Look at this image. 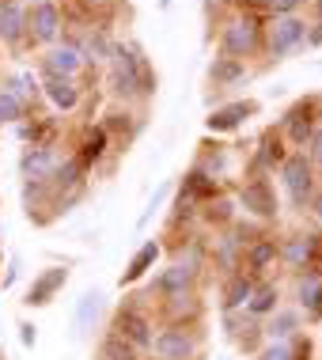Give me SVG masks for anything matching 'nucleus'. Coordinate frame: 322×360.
Wrapping results in <instances>:
<instances>
[{
	"instance_id": "obj_1",
	"label": "nucleus",
	"mask_w": 322,
	"mask_h": 360,
	"mask_svg": "<svg viewBox=\"0 0 322 360\" xmlns=\"http://www.w3.org/2000/svg\"><path fill=\"white\" fill-rule=\"evenodd\" d=\"M106 87L118 103H148L155 95V72L136 42H114L106 65Z\"/></svg>"
},
{
	"instance_id": "obj_2",
	"label": "nucleus",
	"mask_w": 322,
	"mask_h": 360,
	"mask_svg": "<svg viewBox=\"0 0 322 360\" xmlns=\"http://www.w3.org/2000/svg\"><path fill=\"white\" fill-rule=\"evenodd\" d=\"M220 53L236 57V61H250V57L266 53V19L255 12H236L220 23Z\"/></svg>"
},
{
	"instance_id": "obj_3",
	"label": "nucleus",
	"mask_w": 322,
	"mask_h": 360,
	"mask_svg": "<svg viewBox=\"0 0 322 360\" xmlns=\"http://www.w3.org/2000/svg\"><path fill=\"white\" fill-rule=\"evenodd\" d=\"M318 125H322V95H307V99L292 103L288 110H285L277 133L292 144V148H304L307 137L318 129Z\"/></svg>"
},
{
	"instance_id": "obj_4",
	"label": "nucleus",
	"mask_w": 322,
	"mask_h": 360,
	"mask_svg": "<svg viewBox=\"0 0 322 360\" xmlns=\"http://www.w3.org/2000/svg\"><path fill=\"white\" fill-rule=\"evenodd\" d=\"M307 19L304 15H269L266 19V53L269 57H288L307 46Z\"/></svg>"
},
{
	"instance_id": "obj_5",
	"label": "nucleus",
	"mask_w": 322,
	"mask_h": 360,
	"mask_svg": "<svg viewBox=\"0 0 322 360\" xmlns=\"http://www.w3.org/2000/svg\"><path fill=\"white\" fill-rule=\"evenodd\" d=\"M277 171H281V182H285L288 201H292L296 209H307L311 198H315V167H311L307 152H304V148L288 152V160L281 163Z\"/></svg>"
},
{
	"instance_id": "obj_6",
	"label": "nucleus",
	"mask_w": 322,
	"mask_h": 360,
	"mask_svg": "<svg viewBox=\"0 0 322 360\" xmlns=\"http://www.w3.org/2000/svg\"><path fill=\"white\" fill-rule=\"evenodd\" d=\"M239 205L247 209V217H258V220H277V212H281L277 190H273V182L266 179V174L243 182L239 186Z\"/></svg>"
},
{
	"instance_id": "obj_7",
	"label": "nucleus",
	"mask_w": 322,
	"mask_h": 360,
	"mask_svg": "<svg viewBox=\"0 0 322 360\" xmlns=\"http://www.w3.org/2000/svg\"><path fill=\"white\" fill-rule=\"evenodd\" d=\"M31 42L34 46H57L65 31V12L57 0H34L31 8Z\"/></svg>"
},
{
	"instance_id": "obj_8",
	"label": "nucleus",
	"mask_w": 322,
	"mask_h": 360,
	"mask_svg": "<svg viewBox=\"0 0 322 360\" xmlns=\"http://www.w3.org/2000/svg\"><path fill=\"white\" fill-rule=\"evenodd\" d=\"M114 334L125 338L136 353L141 349H152V319H148V311H144L141 304H122V311L114 315Z\"/></svg>"
},
{
	"instance_id": "obj_9",
	"label": "nucleus",
	"mask_w": 322,
	"mask_h": 360,
	"mask_svg": "<svg viewBox=\"0 0 322 360\" xmlns=\"http://www.w3.org/2000/svg\"><path fill=\"white\" fill-rule=\"evenodd\" d=\"M201 349V338L186 326H167L152 338V353L160 360H193Z\"/></svg>"
},
{
	"instance_id": "obj_10",
	"label": "nucleus",
	"mask_w": 322,
	"mask_h": 360,
	"mask_svg": "<svg viewBox=\"0 0 322 360\" xmlns=\"http://www.w3.org/2000/svg\"><path fill=\"white\" fill-rule=\"evenodd\" d=\"M281 262H285L288 269H318L322 262V236L318 231H307V236H288L281 243Z\"/></svg>"
},
{
	"instance_id": "obj_11",
	"label": "nucleus",
	"mask_w": 322,
	"mask_h": 360,
	"mask_svg": "<svg viewBox=\"0 0 322 360\" xmlns=\"http://www.w3.org/2000/svg\"><path fill=\"white\" fill-rule=\"evenodd\" d=\"M285 160H288V141L281 137L277 129H266V133L258 137V148H255V155H250V174H247V179H258V174L277 171Z\"/></svg>"
},
{
	"instance_id": "obj_12",
	"label": "nucleus",
	"mask_w": 322,
	"mask_h": 360,
	"mask_svg": "<svg viewBox=\"0 0 322 360\" xmlns=\"http://www.w3.org/2000/svg\"><path fill=\"white\" fill-rule=\"evenodd\" d=\"M68 42L80 50L84 65H91V69H99V65H110V53H114V38L106 27H87V31H80L76 38H68Z\"/></svg>"
},
{
	"instance_id": "obj_13",
	"label": "nucleus",
	"mask_w": 322,
	"mask_h": 360,
	"mask_svg": "<svg viewBox=\"0 0 322 360\" xmlns=\"http://www.w3.org/2000/svg\"><path fill=\"white\" fill-rule=\"evenodd\" d=\"M0 42L4 46H23L31 42V12H27L19 0H12V4H0Z\"/></svg>"
},
{
	"instance_id": "obj_14",
	"label": "nucleus",
	"mask_w": 322,
	"mask_h": 360,
	"mask_svg": "<svg viewBox=\"0 0 322 360\" xmlns=\"http://www.w3.org/2000/svg\"><path fill=\"white\" fill-rule=\"evenodd\" d=\"M84 69L87 65H84V57H80V50H76L72 42H57L42 57V76H68V80H76Z\"/></svg>"
},
{
	"instance_id": "obj_15",
	"label": "nucleus",
	"mask_w": 322,
	"mask_h": 360,
	"mask_svg": "<svg viewBox=\"0 0 322 360\" xmlns=\"http://www.w3.org/2000/svg\"><path fill=\"white\" fill-rule=\"evenodd\" d=\"M57 148L53 144H31V148L23 152V160H19V171H23L27 182H50L53 171H57Z\"/></svg>"
},
{
	"instance_id": "obj_16",
	"label": "nucleus",
	"mask_w": 322,
	"mask_h": 360,
	"mask_svg": "<svg viewBox=\"0 0 322 360\" xmlns=\"http://www.w3.org/2000/svg\"><path fill=\"white\" fill-rule=\"evenodd\" d=\"M258 114V103L255 99H239V103H228L220 106V110H212L209 118H205V129L209 133H236L247 118H255Z\"/></svg>"
},
{
	"instance_id": "obj_17",
	"label": "nucleus",
	"mask_w": 322,
	"mask_h": 360,
	"mask_svg": "<svg viewBox=\"0 0 322 360\" xmlns=\"http://www.w3.org/2000/svg\"><path fill=\"white\" fill-rule=\"evenodd\" d=\"M42 91H46V99L65 114H72L76 106L84 103V87L76 80H68V76H42Z\"/></svg>"
},
{
	"instance_id": "obj_18",
	"label": "nucleus",
	"mask_w": 322,
	"mask_h": 360,
	"mask_svg": "<svg viewBox=\"0 0 322 360\" xmlns=\"http://www.w3.org/2000/svg\"><path fill=\"white\" fill-rule=\"evenodd\" d=\"M273 262H281V243L273 236H262V239H255V243L243 247V266H247L250 277H262Z\"/></svg>"
},
{
	"instance_id": "obj_19",
	"label": "nucleus",
	"mask_w": 322,
	"mask_h": 360,
	"mask_svg": "<svg viewBox=\"0 0 322 360\" xmlns=\"http://www.w3.org/2000/svg\"><path fill=\"white\" fill-rule=\"evenodd\" d=\"M103 129L110 133V141H118V144H129L133 141V133L141 129V114H133L125 103H118V106H110V110L103 114Z\"/></svg>"
},
{
	"instance_id": "obj_20",
	"label": "nucleus",
	"mask_w": 322,
	"mask_h": 360,
	"mask_svg": "<svg viewBox=\"0 0 322 360\" xmlns=\"http://www.w3.org/2000/svg\"><path fill=\"white\" fill-rule=\"evenodd\" d=\"M110 144H114V141H110V133H106L103 125H95V122H91V125H84V133H80V152H76V155H80L84 167L91 171L99 160H106Z\"/></svg>"
},
{
	"instance_id": "obj_21",
	"label": "nucleus",
	"mask_w": 322,
	"mask_h": 360,
	"mask_svg": "<svg viewBox=\"0 0 322 360\" xmlns=\"http://www.w3.org/2000/svg\"><path fill=\"white\" fill-rule=\"evenodd\" d=\"M65 281H68V269H61V266H53V269H46V274H38L34 285H31V292H27V304H31V307L50 304L57 292L65 288Z\"/></svg>"
},
{
	"instance_id": "obj_22",
	"label": "nucleus",
	"mask_w": 322,
	"mask_h": 360,
	"mask_svg": "<svg viewBox=\"0 0 322 360\" xmlns=\"http://www.w3.org/2000/svg\"><path fill=\"white\" fill-rule=\"evenodd\" d=\"M193 281H198V269L186 266V262H174L171 269H163V274L155 277V288H160L163 296H182V292L193 288Z\"/></svg>"
},
{
	"instance_id": "obj_23",
	"label": "nucleus",
	"mask_w": 322,
	"mask_h": 360,
	"mask_svg": "<svg viewBox=\"0 0 322 360\" xmlns=\"http://www.w3.org/2000/svg\"><path fill=\"white\" fill-rule=\"evenodd\" d=\"M182 198H190L193 205L198 201H212V198H220V179H212L209 171H201V167H193L186 179H182Z\"/></svg>"
},
{
	"instance_id": "obj_24",
	"label": "nucleus",
	"mask_w": 322,
	"mask_h": 360,
	"mask_svg": "<svg viewBox=\"0 0 322 360\" xmlns=\"http://www.w3.org/2000/svg\"><path fill=\"white\" fill-rule=\"evenodd\" d=\"M296 296H300V307H304L311 319H322V274L318 269H304Z\"/></svg>"
},
{
	"instance_id": "obj_25",
	"label": "nucleus",
	"mask_w": 322,
	"mask_h": 360,
	"mask_svg": "<svg viewBox=\"0 0 322 360\" xmlns=\"http://www.w3.org/2000/svg\"><path fill=\"white\" fill-rule=\"evenodd\" d=\"M250 69H247V61H236V57H217V61L209 65V80L217 84V87H236L239 80H247Z\"/></svg>"
},
{
	"instance_id": "obj_26",
	"label": "nucleus",
	"mask_w": 322,
	"mask_h": 360,
	"mask_svg": "<svg viewBox=\"0 0 322 360\" xmlns=\"http://www.w3.org/2000/svg\"><path fill=\"white\" fill-rule=\"evenodd\" d=\"M258 285V277H250V274H231L228 277V285H224V311H239V307H247L250 304V292H255Z\"/></svg>"
},
{
	"instance_id": "obj_27",
	"label": "nucleus",
	"mask_w": 322,
	"mask_h": 360,
	"mask_svg": "<svg viewBox=\"0 0 322 360\" xmlns=\"http://www.w3.org/2000/svg\"><path fill=\"white\" fill-rule=\"evenodd\" d=\"M167 319L171 326H186V319H198L201 315V300L193 292H182V296H167Z\"/></svg>"
},
{
	"instance_id": "obj_28",
	"label": "nucleus",
	"mask_w": 322,
	"mask_h": 360,
	"mask_svg": "<svg viewBox=\"0 0 322 360\" xmlns=\"http://www.w3.org/2000/svg\"><path fill=\"white\" fill-rule=\"evenodd\" d=\"M277 300H281V288L273 285V281H258L255 285V292H250V304H247V311L250 315H273L277 311Z\"/></svg>"
},
{
	"instance_id": "obj_29",
	"label": "nucleus",
	"mask_w": 322,
	"mask_h": 360,
	"mask_svg": "<svg viewBox=\"0 0 322 360\" xmlns=\"http://www.w3.org/2000/svg\"><path fill=\"white\" fill-rule=\"evenodd\" d=\"M155 258H160V243L152 239V243H144V247L133 255L129 269L122 274V285H133V281H141V277H144V274H148V269L155 266Z\"/></svg>"
},
{
	"instance_id": "obj_30",
	"label": "nucleus",
	"mask_w": 322,
	"mask_h": 360,
	"mask_svg": "<svg viewBox=\"0 0 322 360\" xmlns=\"http://www.w3.org/2000/svg\"><path fill=\"white\" fill-rule=\"evenodd\" d=\"M262 330H266L269 342H288V338H296V330H300V315L296 311H273V323L262 326Z\"/></svg>"
},
{
	"instance_id": "obj_31",
	"label": "nucleus",
	"mask_w": 322,
	"mask_h": 360,
	"mask_svg": "<svg viewBox=\"0 0 322 360\" xmlns=\"http://www.w3.org/2000/svg\"><path fill=\"white\" fill-rule=\"evenodd\" d=\"M27 118V99H19L12 87H0V125L23 122Z\"/></svg>"
},
{
	"instance_id": "obj_32",
	"label": "nucleus",
	"mask_w": 322,
	"mask_h": 360,
	"mask_svg": "<svg viewBox=\"0 0 322 360\" xmlns=\"http://www.w3.org/2000/svg\"><path fill=\"white\" fill-rule=\"evenodd\" d=\"M99 360H136V349L110 330V334L103 338V345H99Z\"/></svg>"
},
{
	"instance_id": "obj_33",
	"label": "nucleus",
	"mask_w": 322,
	"mask_h": 360,
	"mask_svg": "<svg viewBox=\"0 0 322 360\" xmlns=\"http://www.w3.org/2000/svg\"><path fill=\"white\" fill-rule=\"evenodd\" d=\"M239 250H243V243H239L236 236H220L217 247H212V258H217L220 266L236 269V266H239Z\"/></svg>"
},
{
	"instance_id": "obj_34",
	"label": "nucleus",
	"mask_w": 322,
	"mask_h": 360,
	"mask_svg": "<svg viewBox=\"0 0 322 360\" xmlns=\"http://www.w3.org/2000/svg\"><path fill=\"white\" fill-rule=\"evenodd\" d=\"M205 220H212V224H231L236 220V205H231V198H212V201H205Z\"/></svg>"
},
{
	"instance_id": "obj_35",
	"label": "nucleus",
	"mask_w": 322,
	"mask_h": 360,
	"mask_svg": "<svg viewBox=\"0 0 322 360\" xmlns=\"http://www.w3.org/2000/svg\"><path fill=\"white\" fill-rule=\"evenodd\" d=\"M95 315H99V292H87V296L80 300V311H76V323H80V326L87 330Z\"/></svg>"
},
{
	"instance_id": "obj_36",
	"label": "nucleus",
	"mask_w": 322,
	"mask_h": 360,
	"mask_svg": "<svg viewBox=\"0 0 322 360\" xmlns=\"http://www.w3.org/2000/svg\"><path fill=\"white\" fill-rule=\"evenodd\" d=\"M304 152H307L311 167H315V171H322V125H318V129H315V133H311V137H307Z\"/></svg>"
},
{
	"instance_id": "obj_37",
	"label": "nucleus",
	"mask_w": 322,
	"mask_h": 360,
	"mask_svg": "<svg viewBox=\"0 0 322 360\" xmlns=\"http://www.w3.org/2000/svg\"><path fill=\"white\" fill-rule=\"evenodd\" d=\"M258 360H292V338L288 342H269L266 349H262Z\"/></svg>"
},
{
	"instance_id": "obj_38",
	"label": "nucleus",
	"mask_w": 322,
	"mask_h": 360,
	"mask_svg": "<svg viewBox=\"0 0 322 360\" xmlns=\"http://www.w3.org/2000/svg\"><path fill=\"white\" fill-rule=\"evenodd\" d=\"M12 91L19 95V99H27V95H34V91H38L34 76H15V80H12Z\"/></svg>"
},
{
	"instance_id": "obj_39",
	"label": "nucleus",
	"mask_w": 322,
	"mask_h": 360,
	"mask_svg": "<svg viewBox=\"0 0 322 360\" xmlns=\"http://www.w3.org/2000/svg\"><path fill=\"white\" fill-rule=\"evenodd\" d=\"M292 360H311V338L304 334L292 338Z\"/></svg>"
},
{
	"instance_id": "obj_40",
	"label": "nucleus",
	"mask_w": 322,
	"mask_h": 360,
	"mask_svg": "<svg viewBox=\"0 0 322 360\" xmlns=\"http://www.w3.org/2000/svg\"><path fill=\"white\" fill-rule=\"evenodd\" d=\"M307 46H322V23H311L307 27Z\"/></svg>"
},
{
	"instance_id": "obj_41",
	"label": "nucleus",
	"mask_w": 322,
	"mask_h": 360,
	"mask_svg": "<svg viewBox=\"0 0 322 360\" xmlns=\"http://www.w3.org/2000/svg\"><path fill=\"white\" fill-rule=\"evenodd\" d=\"M311 209H315V217L322 220V190H315V198H311Z\"/></svg>"
},
{
	"instance_id": "obj_42",
	"label": "nucleus",
	"mask_w": 322,
	"mask_h": 360,
	"mask_svg": "<svg viewBox=\"0 0 322 360\" xmlns=\"http://www.w3.org/2000/svg\"><path fill=\"white\" fill-rule=\"evenodd\" d=\"M23 330V345H34V326H19Z\"/></svg>"
},
{
	"instance_id": "obj_43",
	"label": "nucleus",
	"mask_w": 322,
	"mask_h": 360,
	"mask_svg": "<svg viewBox=\"0 0 322 360\" xmlns=\"http://www.w3.org/2000/svg\"><path fill=\"white\" fill-rule=\"evenodd\" d=\"M311 12H315V23H322V0H311Z\"/></svg>"
},
{
	"instance_id": "obj_44",
	"label": "nucleus",
	"mask_w": 322,
	"mask_h": 360,
	"mask_svg": "<svg viewBox=\"0 0 322 360\" xmlns=\"http://www.w3.org/2000/svg\"><path fill=\"white\" fill-rule=\"evenodd\" d=\"M0 4H12V0H0Z\"/></svg>"
},
{
	"instance_id": "obj_45",
	"label": "nucleus",
	"mask_w": 322,
	"mask_h": 360,
	"mask_svg": "<svg viewBox=\"0 0 322 360\" xmlns=\"http://www.w3.org/2000/svg\"><path fill=\"white\" fill-rule=\"evenodd\" d=\"M0 255H4V250H0Z\"/></svg>"
}]
</instances>
